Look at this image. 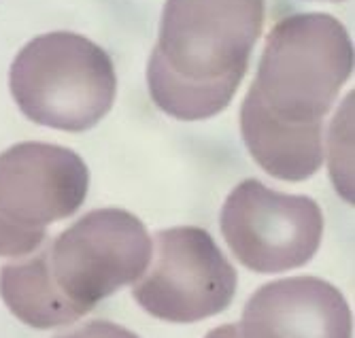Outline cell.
<instances>
[{"label":"cell","instance_id":"7c38bea8","mask_svg":"<svg viewBox=\"0 0 355 338\" xmlns=\"http://www.w3.org/2000/svg\"><path fill=\"white\" fill-rule=\"evenodd\" d=\"M349 119H336L330 128V177L353 205V121Z\"/></svg>","mask_w":355,"mask_h":338},{"label":"cell","instance_id":"277c9868","mask_svg":"<svg viewBox=\"0 0 355 338\" xmlns=\"http://www.w3.org/2000/svg\"><path fill=\"white\" fill-rule=\"evenodd\" d=\"M266 0H166L155 51L187 81L245 79Z\"/></svg>","mask_w":355,"mask_h":338},{"label":"cell","instance_id":"52a82bcc","mask_svg":"<svg viewBox=\"0 0 355 338\" xmlns=\"http://www.w3.org/2000/svg\"><path fill=\"white\" fill-rule=\"evenodd\" d=\"M87 189V166L69 147L28 141L0 153V215L21 228L45 230L73 217Z\"/></svg>","mask_w":355,"mask_h":338},{"label":"cell","instance_id":"3957f363","mask_svg":"<svg viewBox=\"0 0 355 338\" xmlns=\"http://www.w3.org/2000/svg\"><path fill=\"white\" fill-rule=\"evenodd\" d=\"M151 257L153 239L145 223L123 209H96L49 245L58 287L85 315L105 298L143 279Z\"/></svg>","mask_w":355,"mask_h":338},{"label":"cell","instance_id":"8fae6325","mask_svg":"<svg viewBox=\"0 0 355 338\" xmlns=\"http://www.w3.org/2000/svg\"><path fill=\"white\" fill-rule=\"evenodd\" d=\"M243 79L230 77L213 83L187 81L173 73L153 49L147 66V85L159 111L183 121L209 119L232 103Z\"/></svg>","mask_w":355,"mask_h":338},{"label":"cell","instance_id":"5bb4252c","mask_svg":"<svg viewBox=\"0 0 355 338\" xmlns=\"http://www.w3.org/2000/svg\"><path fill=\"white\" fill-rule=\"evenodd\" d=\"M55 338H139V336L123 326L101 319V321H89L69 334H62Z\"/></svg>","mask_w":355,"mask_h":338},{"label":"cell","instance_id":"8992f818","mask_svg":"<svg viewBox=\"0 0 355 338\" xmlns=\"http://www.w3.org/2000/svg\"><path fill=\"white\" fill-rule=\"evenodd\" d=\"M219 226L232 255L245 268L277 275L317 255L324 213L309 196L281 194L257 179H245L225 198Z\"/></svg>","mask_w":355,"mask_h":338},{"label":"cell","instance_id":"ba28073f","mask_svg":"<svg viewBox=\"0 0 355 338\" xmlns=\"http://www.w3.org/2000/svg\"><path fill=\"white\" fill-rule=\"evenodd\" d=\"M241 338H351V309L332 283L289 277L266 283L245 304Z\"/></svg>","mask_w":355,"mask_h":338},{"label":"cell","instance_id":"2e32d148","mask_svg":"<svg viewBox=\"0 0 355 338\" xmlns=\"http://www.w3.org/2000/svg\"><path fill=\"white\" fill-rule=\"evenodd\" d=\"M330 3H343V0H330Z\"/></svg>","mask_w":355,"mask_h":338},{"label":"cell","instance_id":"9a60e30c","mask_svg":"<svg viewBox=\"0 0 355 338\" xmlns=\"http://www.w3.org/2000/svg\"><path fill=\"white\" fill-rule=\"evenodd\" d=\"M205 338H241V328L236 323H228V326L211 330Z\"/></svg>","mask_w":355,"mask_h":338},{"label":"cell","instance_id":"6da1fadb","mask_svg":"<svg viewBox=\"0 0 355 338\" xmlns=\"http://www.w3.org/2000/svg\"><path fill=\"white\" fill-rule=\"evenodd\" d=\"M353 43L328 13H294L268 32L253 87L266 109L289 124L324 121L353 75Z\"/></svg>","mask_w":355,"mask_h":338},{"label":"cell","instance_id":"30bf717a","mask_svg":"<svg viewBox=\"0 0 355 338\" xmlns=\"http://www.w3.org/2000/svg\"><path fill=\"white\" fill-rule=\"evenodd\" d=\"M0 296L11 315L35 330L71 326L85 315L58 287L49 266V247L0 268Z\"/></svg>","mask_w":355,"mask_h":338},{"label":"cell","instance_id":"4fadbf2b","mask_svg":"<svg viewBox=\"0 0 355 338\" xmlns=\"http://www.w3.org/2000/svg\"><path fill=\"white\" fill-rule=\"evenodd\" d=\"M47 243V230L21 228L0 215V257H26Z\"/></svg>","mask_w":355,"mask_h":338},{"label":"cell","instance_id":"5b68a950","mask_svg":"<svg viewBox=\"0 0 355 338\" xmlns=\"http://www.w3.org/2000/svg\"><path fill=\"white\" fill-rule=\"evenodd\" d=\"M153 257L132 296L168 323H196L223 313L236 294V270L202 228L181 226L155 234Z\"/></svg>","mask_w":355,"mask_h":338},{"label":"cell","instance_id":"7a4b0ae2","mask_svg":"<svg viewBox=\"0 0 355 338\" xmlns=\"http://www.w3.org/2000/svg\"><path fill=\"white\" fill-rule=\"evenodd\" d=\"M9 87L30 121L85 132L113 109L117 75L109 53L94 41L75 32H47L19 49Z\"/></svg>","mask_w":355,"mask_h":338},{"label":"cell","instance_id":"9c48e42d","mask_svg":"<svg viewBox=\"0 0 355 338\" xmlns=\"http://www.w3.org/2000/svg\"><path fill=\"white\" fill-rule=\"evenodd\" d=\"M241 132L249 155L281 181H306L324 164V121L289 124L275 117L251 85L241 107Z\"/></svg>","mask_w":355,"mask_h":338}]
</instances>
